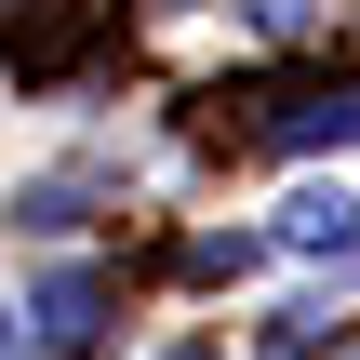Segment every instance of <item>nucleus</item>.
<instances>
[{"mask_svg": "<svg viewBox=\"0 0 360 360\" xmlns=\"http://www.w3.org/2000/svg\"><path fill=\"white\" fill-rule=\"evenodd\" d=\"M27 321H40V347H53V360H80L94 334H107V267H53Z\"/></svg>", "mask_w": 360, "mask_h": 360, "instance_id": "nucleus-3", "label": "nucleus"}, {"mask_svg": "<svg viewBox=\"0 0 360 360\" xmlns=\"http://www.w3.org/2000/svg\"><path fill=\"white\" fill-rule=\"evenodd\" d=\"M0 360H40V334H13V307H0Z\"/></svg>", "mask_w": 360, "mask_h": 360, "instance_id": "nucleus-6", "label": "nucleus"}, {"mask_svg": "<svg viewBox=\"0 0 360 360\" xmlns=\"http://www.w3.org/2000/svg\"><path fill=\"white\" fill-rule=\"evenodd\" d=\"M160 13H187V0H160Z\"/></svg>", "mask_w": 360, "mask_h": 360, "instance_id": "nucleus-8", "label": "nucleus"}, {"mask_svg": "<svg viewBox=\"0 0 360 360\" xmlns=\"http://www.w3.org/2000/svg\"><path fill=\"white\" fill-rule=\"evenodd\" d=\"M267 240H281V254H307V267H334V281H347V267H360V187H321V174H307V187H294V200H281V227H267Z\"/></svg>", "mask_w": 360, "mask_h": 360, "instance_id": "nucleus-1", "label": "nucleus"}, {"mask_svg": "<svg viewBox=\"0 0 360 360\" xmlns=\"http://www.w3.org/2000/svg\"><path fill=\"white\" fill-rule=\"evenodd\" d=\"M160 360H227V347H200V334H187V347H160Z\"/></svg>", "mask_w": 360, "mask_h": 360, "instance_id": "nucleus-7", "label": "nucleus"}, {"mask_svg": "<svg viewBox=\"0 0 360 360\" xmlns=\"http://www.w3.org/2000/svg\"><path fill=\"white\" fill-rule=\"evenodd\" d=\"M267 254H281L267 227H200V240H187V267H200V281H240V267H267Z\"/></svg>", "mask_w": 360, "mask_h": 360, "instance_id": "nucleus-4", "label": "nucleus"}, {"mask_svg": "<svg viewBox=\"0 0 360 360\" xmlns=\"http://www.w3.org/2000/svg\"><path fill=\"white\" fill-rule=\"evenodd\" d=\"M267 147H294V160L360 147V80H307V94H281V107H267Z\"/></svg>", "mask_w": 360, "mask_h": 360, "instance_id": "nucleus-2", "label": "nucleus"}, {"mask_svg": "<svg viewBox=\"0 0 360 360\" xmlns=\"http://www.w3.org/2000/svg\"><path fill=\"white\" fill-rule=\"evenodd\" d=\"M240 13H254V40H307L321 27V0H240Z\"/></svg>", "mask_w": 360, "mask_h": 360, "instance_id": "nucleus-5", "label": "nucleus"}]
</instances>
